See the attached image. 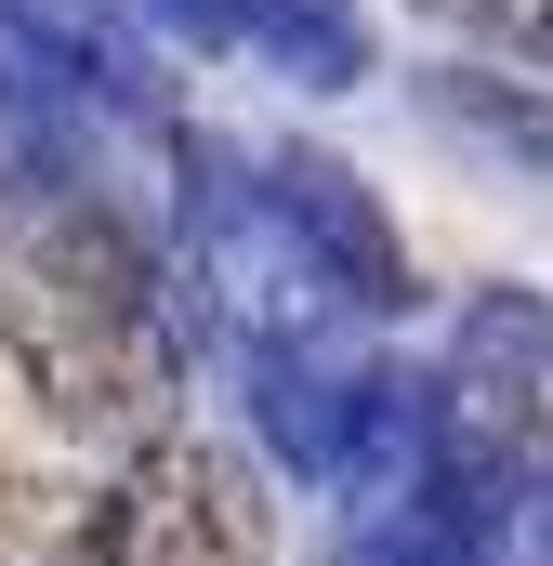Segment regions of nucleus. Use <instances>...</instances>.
<instances>
[{
    "label": "nucleus",
    "mask_w": 553,
    "mask_h": 566,
    "mask_svg": "<svg viewBox=\"0 0 553 566\" xmlns=\"http://www.w3.org/2000/svg\"><path fill=\"white\" fill-rule=\"evenodd\" d=\"M264 198L290 211V238L343 277L356 316H396V303H409V251H396L369 171H343V158H316V145H264Z\"/></svg>",
    "instance_id": "nucleus-6"
},
{
    "label": "nucleus",
    "mask_w": 553,
    "mask_h": 566,
    "mask_svg": "<svg viewBox=\"0 0 553 566\" xmlns=\"http://www.w3.org/2000/svg\"><path fill=\"white\" fill-rule=\"evenodd\" d=\"M435 119H448V133H474L488 158H514V171H553V93H528V80L435 66Z\"/></svg>",
    "instance_id": "nucleus-7"
},
{
    "label": "nucleus",
    "mask_w": 553,
    "mask_h": 566,
    "mask_svg": "<svg viewBox=\"0 0 553 566\" xmlns=\"http://www.w3.org/2000/svg\"><path fill=\"white\" fill-rule=\"evenodd\" d=\"M421 13H448V27H474V40H501V53L553 66V0H421Z\"/></svg>",
    "instance_id": "nucleus-8"
},
{
    "label": "nucleus",
    "mask_w": 553,
    "mask_h": 566,
    "mask_svg": "<svg viewBox=\"0 0 553 566\" xmlns=\"http://www.w3.org/2000/svg\"><path fill=\"white\" fill-rule=\"evenodd\" d=\"M448 461L474 488H528L553 474V303L541 290H474L448 329Z\"/></svg>",
    "instance_id": "nucleus-3"
},
{
    "label": "nucleus",
    "mask_w": 553,
    "mask_h": 566,
    "mask_svg": "<svg viewBox=\"0 0 553 566\" xmlns=\"http://www.w3.org/2000/svg\"><path fill=\"white\" fill-rule=\"evenodd\" d=\"M158 40L185 53H264L303 93H356L369 80V13L356 0H145Z\"/></svg>",
    "instance_id": "nucleus-5"
},
{
    "label": "nucleus",
    "mask_w": 553,
    "mask_h": 566,
    "mask_svg": "<svg viewBox=\"0 0 553 566\" xmlns=\"http://www.w3.org/2000/svg\"><path fill=\"white\" fill-rule=\"evenodd\" d=\"M93 554L106 566H264L251 474H238L211 434H145L133 474H119L106 514H93Z\"/></svg>",
    "instance_id": "nucleus-4"
},
{
    "label": "nucleus",
    "mask_w": 553,
    "mask_h": 566,
    "mask_svg": "<svg viewBox=\"0 0 553 566\" xmlns=\"http://www.w3.org/2000/svg\"><path fill=\"white\" fill-rule=\"evenodd\" d=\"M171 290L238 343V369L356 356V303H343V277L290 238V211L264 198V158H185V198H171Z\"/></svg>",
    "instance_id": "nucleus-2"
},
{
    "label": "nucleus",
    "mask_w": 553,
    "mask_h": 566,
    "mask_svg": "<svg viewBox=\"0 0 553 566\" xmlns=\"http://www.w3.org/2000/svg\"><path fill=\"white\" fill-rule=\"evenodd\" d=\"M0 343L66 434H171L185 409V303L171 264L106 185H27L0 251Z\"/></svg>",
    "instance_id": "nucleus-1"
}]
</instances>
